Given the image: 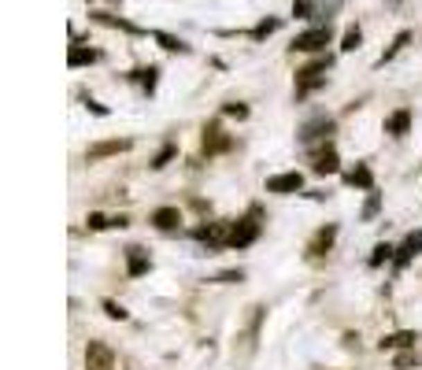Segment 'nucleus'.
Here are the masks:
<instances>
[{
    "label": "nucleus",
    "instance_id": "7c9ffc66",
    "mask_svg": "<svg viewBox=\"0 0 422 370\" xmlns=\"http://www.w3.org/2000/svg\"><path fill=\"white\" fill-rule=\"evenodd\" d=\"M107 226H112V219H104V215H89V230H107Z\"/></svg>",
    "mask_w": 422,
    "mask_h": 370
},
{
    "label": "nucleus",
    "instance_id": "20e7f679",
    "mask_svg": "<svg viewBox=\"0 0 422 370\" xmlns=\"http://www.w3.org/2000/svg\"><path fill=\"white\" fill-rule=\"evenodd\" d=\"M330 37H333L330 23L326 26H311V30H304V34H297L293 52H322V49L330 45Z\"/></svg>",
    "mask_w": 422,
    "mask_h": 370
},
{
    "label": "nucleus",
    "instance_id": "aec40b11",
    "mask_svg": "<svg viewBox=\"0 0 422 370\" xmlns=\"http://www.w3.org/2000/svg\"><path fill=\"white\" fill-rule=\"evenodd\" d=\"M278 26H281V19H263V23H256L252 26V41H267Z\"/></svg>",
    "mask_w": 422,
    "mask_h": 370
},
{
    "label": "nucleus",
    "instance_id": "4be33fe9",
    "mask_svg": "<svg viewBox=\"0 0 422 370\" xmlns=\"http://www.w3.org/2000/svg\"><path fill=\"white\" fill-rule=\"evenodd\" d=\"M156 74H159L156 67H141V71H134V74H130V78H137V82L145 85L148 93H152V89H156Z\"/></svg>",
    "mask_w": 422,
    "mask_h": 370
},
{
    "label": "nucleus",
    "instance_id": "cd10ccee",
    "mask_svg": "<svg viewBox=\"0 0 422 370\" xmlns=\"http://www.w3.org/2000/svg\"><path fill=\"white\" fill-rule=\"evenodd\" d=\"M104 311H107V319H118V322H123V319H126V311H123V303H115V300H104Z\"/></svg>",
    "mask_w": 422,
    "mask_h": 370
},
{
    "label": "nucleus",
    "instance_id": "c756f323",
    "mask_svg": "<svg viewBox=\"0 0 422 370\" xmlns=\"http://www.w3.org/2000/svg\"><path fill=\"white\" fill-rule=\"evenodd\" d=\"M215 281H222V285H234V281H245V274H241V270H222Z\"/></svg>",
    "mask_w": 422,
    "mask_h": 370
},
{
    "label": "nucleus",
    "instance_id": "f3484780",
    "mask_svg": "<svg viewBox=\"0 0 422 370\" xmlns=\"http://www.w3.org/2000/svg\"><path fill=\"white\" fill-rule=\"evenodd\" d=\"M130 141H100V145L89 148V159H104V156H118V152H126Z\"/></svg>",
    "mask_w": 422,
    "mask_h": 370
},
{
    "label": "nucleus",
    "instance_id": "412c9836",
    "mask_svg": "<svg viewBox=\"0 0 422 370\" xmlns=\"http://www.w3.org/2000/svg\"><path fill=\"white\" fill-rule=\"evenodd\" d=\"M396 256V248L393 245H374V252H371V267H382V263H389V259H393Z\"/></svg>",
    "mask_w": 422,
    "mask_h": 370
},
{
    "label": "nucleus",
    "instance_id": "b1692460",
    "mask_svg": "<svg viewBox=\"0 0 422 370\" xmlns=\"http://www.w3.org/2000/svg\"><path fill=\"white\" fill-rule=\"evenodd\" d=\"M407 41H411V30H400V34H396V41H393V45H389V49H385V56H382V63H389V60H393L396 52H400V49L407 45Z\"/></svg>",
    "mask_w": 422,
    "mask_h": 370
},
{
    "label": "nucleus",
    "instance_id": "ddd939ff",
    "mask_svg": "<svg viewBox=\"0 0 422 370\" xmlns=\"http://www.w3.org/2000/svg\"><path fill=\"white\" fill-rule=\"evenodd\" d=\"M178 222H182V211L178 208H156L152 211V226H156V230H164V234L178 230Z\"/></svg>",
    "mask_w": 422,
    "mask_h": 370
},
{
    "label": "nucleus",
    "instance_id": "a878e982",
    "mask_svg": "<svg viewBox=\"0 0 422 370\" xmlns=\"http://www.w3.org/2000/svg\"><path fill=\"white\" fill-rule=\"evenodd\" d=\"M175 152H178L175 145H167V148H164V152H159V156L152 159V167H156V170H164V167H167V163H170V159H175Z\"/></svg>",
    "mask_w": 422,
    "mask_h": 370
},
{
    "label": "nucleus",
    "instance_id": "bb28decb",
    "mask_svg": "<svg viewBox=\"0 0 422 370\" xmlns=\"http://www.w3.org/2000/svg\"><path fill=\"white\" fill-rule=\"evenodd\" d=\"M311 12H315V4H311V0H297V4H293V15L297 19H311Z\"/></svg>",
    "mask_w": 422,
    "mask_h": 370
},
{
    "label": "nucleus",
    "instance_id": "2eb2a0df",
    "mask_svg": "<svg viewBox=\"0 0 422 370\" xmlns=\"http://www.w3.org/2000/svg\"><path fill=\"white\" fill-rule=\"evenodd\" d=\"M407 130H411V112H407V107H400V112H393V115L385 118V134H393V137H404Z\"/></svg>",
    "mask_w": 422,
    "mask_h": 370
},
{
    "label": "nucleus",
    "instance_id": "0eeeda50",
    "mask_svg": "<svg viewBox=\"0 0 422 370\" xmlns=\"http://www.w3.org/2000/svg\"><path fill=\"white\" fill-rule=\"evenodd\" d=\"M333 241H337V226H322V230L311 237V245H308V259H319V256H326L330 248H333Z\"/></svg>",
    "mask_w": 422,
    "mask_h": 370
},
{
    "label": "nucleus",
    "instance_id": "9d476101",
    "mask_svg": "<svg viewBox=\"0 0 422 370\" xmlns=\"http://www.w3.org/2000/svg\"><path fill=\"white\" fill-rule=\"evenodd\" d=\"M126 270H130V278H141V274H148L152 270V259H148L145 248H126Z\"/></svg>",
    "mask_w": 422,
    "mask_h": 370
},
{
    "label": "nucleus",
    "instance_id": "dca6fc26",
    "mask_svg": "<svg viewBox=\"0 0 422 370\" xmlns=\"http://www.w3.org/2000/svg\"><path fill=\"white\" fill-rule=\"evenodd\" d=\"M344 182H349L352 189H374V174H371V167H363V163H355V167L344 174Z\"/></svg>",
    "mask_w": 422,
    "mask_h": 370
},
{
    "label": "nucleus",
    "instance_id": "2f4dec72",
    "mask_svg": "<svg viewBox=\"0 0 422 370\" xmlns=\"http://www.w3.org/2000/svg\"><path fill=\"white\" fill-rule=\"evenodd\" d=\"M415 363H419V359H415V352H404V355L396 359V370H407V367H415Z\"/></svg>",
    "mask_w": 422,
    "mask_h": 370
},
{
    "label": "nucleus",
    "instance_id": "4468645a",
    "mask_svg": "<svg viewBox=\"0 0 422 370\" xmlns=\"http://www.w3.org/2000/svg\"><path fill=\"white\" fill-rule=\"evenodd\" d=\"M415 341H419L415 330H396V333L382 337V352H393V348H415Z\"/></svg>",
    "mask_w": 422,
    "mask_h": 370
},
{
    "label": "nucleus",
    "instance_id": "a211bd4d",
    "mask_svg": "<svg viewBox=\"0 0 422 370\" xmlns=\"http://www.w3.org/2000/svg\"><path fill=\"white\" fill-rule=\"evenodd\" d=\"M96 60H100V52H96V49L71 45V56H67V63H71V67H85V63H96Z\"/></svg>",
    "mask_w": 422,
    "mask_h": 370
},
{
    "label": "nucleus",
    "instance_id": "9b49d317",
    "mask_svg": "<svg viewBox=\"0 0 422 370\" xmlns=\"http://www.w3.org/2000/svg\"><path fill=\"white\" fill-rule=\"evenodd\" d=\"M419 252H422V234L415 230V234H407V237H404V245L396 248L393 263H396V267H407V263H411V259H415Z\"/></svg>",
    "mask_w": 422,
    "mask_h": 370
},
{
    "label": "nucleus",
    "instance_id": "473e14b6",
    "mask_svg": "<svg viewBox=\"0 0 422 370\" xmlns=\"http://www.w3.org/2000/svg\"><path fill=\"white\" fill-rule=\"evenodd\" d=\"M89 112H93V115H107V107H104V104H96V100H89Z\"/></svg>",
    "mask_w": 422,
    "mask_h": 370
},
{
    "label": "nucleus",
    "instance_id": "1a4fd4ad",
    "mask_svg": "<svg viewBox=\"0 0 422 370\" xmlns=\"http://www.w3.org/2000/svg\"><path fill=\"white\" fill-rule=\"evenodd\" d=\"M311 170H315V174H337V170H341L337 152H333L330 145H326V148H319L315 156H311Z\"/></svg>",
    "mask_w": 422,
    "mask_h": 370
},
{
    "label": "nucleus",
    "instance_id": "c85d7f7f",
    "mask_svg": "<svg viewBox=\"0 0 422 370\" xmlns=\"http://www.w3.org/2000/svg\"><path fill=\"white\" fill-rule=\"evenodd\" d=\"M222 115H230V118H248V107H245V104H222Z\"/></svg>",
    "mask_w": 422,
    "mask_h": 370
},
{
    "label": "nucleus",
    "instance_id": "39448f33",
    "mask_svg": "<svg viewBox=\"0 0 422 370\" xmlns=\"http://www.w3.org/2000/svg\"><path fill=\"white\" fill-rule=\"evenodd\" d=\"M85 370H115V352L104 341H89V348H85Z\"/></svg>",
    "mask_w": 422,
    "mask_h": 370
},
{
    "label": "nucleus",
    "instance_id": "5701e85b",
    "mask_svg": "<svg viewBox=\"0 0 422 370\" xmlns=\"http://www.w3.org/2000/svg\"><path fill=\"white\" fill-rule=\"evenodd\" d=\"M360 41H363L360 26H349V30H344V37H341V49L344 52H355V49H360Z\"/></svg>",
    "mask_w": 422,
    "mask_h": 370
},
{
    "label": "nucleus",
    "instance_id": "6e6552de",
    "mask_svg": "<svg viewBox=\"0 0 422 370\" xmlns=\"http://www.w3.org/2000/svg\"><path fill=\"white\" fill-rule=\"evenodd\" d=\"M230 145H234V141L222 134L219 123H208V126H204V152H208V156H215V152H226Z\"/></svg>",
    "mask_w": 422,
    "mask_h": 370
},
{
    "label": "nucleus",
    "instance_id": "f03ea898",
    "mask_svg": "<svg viewBox=\"0 0 422 370\" xmlns=\"http://www.w3.org/2000/svg\"><path fill=\"white\" fill-rule=\"evenodd\" d=\"M259 219H263V211H259V208H252L245 219H237L234 230H230V248H248V245H252L256 237L263 234V222H259Z\"/></svg>",
    "mask_w": 422,
    "mask_h": 370
},
{
    "label": "nucleus",
    "instance_id": "6ab92c4d",
    "mask_svg": "<svg viewBox=\"0 0 422 370\" xmlns=\"http://www.w3.org/2000/svg\"><path fill=\"white\" fill-rule=\"evenodd\" d=\"M152 37L159 41V49H167V52H189V45L182 37H175V34H164V30H152Z\"/></svg>",
    "mask_w": 422,
    "mask_h": 370
},
{
    "label": "nucleus",
    "instance_id": "423d86ee",
    "mask_svg": "<svg viewBox=\"0 0 422 370\" xmlns=\"http://www.w3.org/2000/svg\"><path fill=\"white\" fill-rule=\"evenodd\" d=\"M300 189H304V174H300V170L267 178V193H278V197H289V193H300Z\"/></svg>",
    "mask_w": 422,
    "mask_h": 370
},
{
    "label": "nucleus",
    "instance_id": "f8f14e48",
    "mask_svg": "<svg viewBox=\"0 0 422 370\" xmlns=\"http://www.w3.org/2000/svg\"><path fill=\"white\" fill-rule=\"evenodd\" d=\"M333 134V118H315V123H308L304 130H300V141L304 145H311V141H322Z\"/></svg>",
    "mask_w": 422,
    "mask_h": 370
},
{
    "label": "nucleus",
    "instance_id": "f257e3e1",
    "mask_svg": "<svg viewBox=\"0 0 422 370\" xmlns=\"http://www.w3.org/2000/svg\"><path fill=\"white\" fill-rule=\"evenodd\" d=\"M330 56H319L315 63H308L304 71H297V96L304 100L308 93H315V89H322L326 85V71H330Z\"/></svg>",
    "mask_w": 422,
    "mask_h": 370
},
{
    "label": "nucleus",
    "instance_id": "7ed1b4c3",
    "mask_svg": "<svg viewBox=\"0 0 422 370\" xmlns=\"http://www.w3.org/2000/svg\"><path fill=\"white\" fill-rule=\"evenodd\" d=\"M230 230H234V222L215 219V222H208V226H197V230H193V237H197L204 248H230Z\"/></svg>",
    "mask_w": 422,
    "mask_h": 370
},
{
    "label": "nucleus",
    "instance_id": "393cba45",
    "mask_svg": "<svg viewBox=\"0 0 422 370\" xmlns=\"http://www.w3.org/2000/svg\"><path fill=\"white\" fill-rule=\"evenodd\" d=\"M378 208H382V193L371 189V197H367V204H363V222H371L374 215H378Z\"/></svg>",
    "mask_w": 422,
    "mask_h": 370
}]
</instances>
